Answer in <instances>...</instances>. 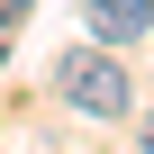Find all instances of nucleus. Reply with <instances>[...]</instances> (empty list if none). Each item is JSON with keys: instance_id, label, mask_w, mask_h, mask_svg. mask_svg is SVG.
<instances>
[{"instance_id": "1", "label": "nucleus", "mask_w": 154, "mask_h": 154, "mask_svg": "<svg viewBox=\"0 0 154 154\" xmlns=\"http://www.w3.org/2000/svg\"><path fill=\"white\" fill-rule=\"evenodd\" d=\"M54 91L82 109V118H127V109H136V82H127V63H118L109 45H72V54H54Z\"/></svg>"}, {"instance_id": "2", "label": "nucleus", "mask_w": 154, "mask_h": 154, "mask_svg": "<svg viewBox=\"0 0 154 154\" xmlns=\"http://www.w3.org/2000/svg\"><path fill=\"white\" fill-rule=\"evenodd\" d=\"M154 27V0H91V36L100 45H136Z\"/></svg>"}, {"instance_id": "3", "label": "nucleus", "mask_w": 154, "mask_h": 154, "mask_svg": "<svg viewBox=\"0 0 154 154\" xmlns=\"http://www.w3.org/2000/svg\"><path fill=\"white\" fill-rule=\"evenodd\" d=\"M18 18H27V0H0V27H18Z\"/></svg>"}, {"instance_id": "4", "label": "nucleus", "mask_w": 154, "mask_h": 154, "mask_svg": "<svg viewBox=\"0 0 154 154\" xmlns=\"http://www.w3.org/2000/svg\"><path fill=\"white\" fill-rule=\"evenodd\" d=\"M136 145H145V154H154V109H145V118H136Z\"/></svg>"}]
</instances>
